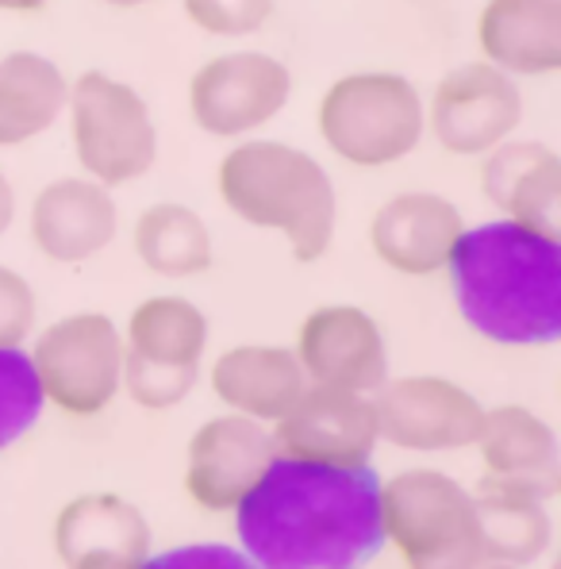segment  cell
Instances as JSON below:
<instances>
[{
    "label": "cell",
    "instance_id": "10",
    "mask_svg": "<svg viewBox=\"0 0 561 569\" xmlns=\"http://www.w3.org/2000/svg\"><path fill=\"white\" fill-rule=\"evenodd\" d=\"M377 431L400 450H462L473 447L484 420V405L450 378L415 373L384 381L373 400Z\"/></svg>",
    "mask_w": 561,
    "mask_h": 569
},
{
    "label": "cell",
    "instance_id": "17",
    "mask_svg": "<svg viewBox=\"0 0 561 569\" xmlns=\"http://www.w3.org/2000/svg\"><path fill=\"white\" fill-rule=\"evenodd\" d=\"M120 212L108 186L93 178H58L31 200V242L50 262H86L116 239Z\"/></svg>",
    "mask_w": 561,
    "mask_h": 569
},
{
    "label": "cell",
    "instance_id": "30",
    "mask_svg": "<svg viewBox=\"0 0 561 569\" xmlns=\"http://www.w3.org/2000/svg\"><path fill=\"white\" fill-rule=\"evenodd\" d=\"M47 0H0V12H39Z\"/></svg>",
    "mask_w": 561,
    "mask_h": 569
},
{
    "label": "cell",
    "instance_id": "9",
    "mask_svg": "<svg viewBox=\"0 0 561 569\" xmlns=\"http://www.w3.org/2000/svg\"><path fill=\"white\" fill-rule=\"evenodd\" d=\"M523 120V97L512 73L492 62L454 66L434 86L431 104L423 108V123L439 139L442 150L458 158H477L504 142Z\"/></svg>",
    "mask_w": 561,
    "mask_h": 569
},
{
    "label": "cell",
    "instance_id": "19",
    "mask_svg": "<svg viewBox=\"0 0 561 569\" xmlns=\"http://www.w3.org/2000/svg\"><path fill=\"white\" fill-rule=\"evenodd\" d=\"M484 62L519 78L561 70V0H489L477 16Z\"/></svg>",
    "mask_w": 561,
    "mask_h": 569
},
{
    "label": "cell",
    "instance_id": "31",
    "mask_svg": "<svg viewBox=\"0 0 561 569\" xmlns=\"http://www.w3.org/2000/svg\"><path fill=\"white\" fill-rule=\"evenodd\" d=\"M104 4H116V8H139V4H150V0H104Z\"/></svg>",
    "mask_w": 561,
    "mask_h": 569
},
{
    "label": "cell",
    "instance_id": "11",
    "mask_svg": "<svg viewBox=\"0 0 561 569\" xmlns=\"http://www.w3.org/2000/svg\"><path fill=\"white\" fill-rule=\"evenodd\" d=\"M273 447L284 458L323 466H370L377 450V412L365 392L308 381L297 405L273 420Z\"/></svg>",
    "mask_w": 561,
    "mask_h": 569
},
{
    "label": "cell",
    "instance_id": "23",
    "mask_svg": "<svg viewBox=\"0 0 561 569\" xmlns=\"http://www.w3.org/2000/svg\"><path fill=\"white\" fill-rule=\"evenodd\" d=\"M136 254L158 278H197L212 266V236L192 208L162 200L136 220Z\"/></svg>",
    "mask_w": 561,
    "mask_h": 569
},
{
    "label": "cell",
    "instance_id": "8",
    "mask_svg": "<svg viewBox=\"0 0 561 569\" xmlns=\"http://www.w3.org/2000/svg\"><path fill=\"white\" fill-rule=\"evenodd\" d=\"M289 66L258 50H234L204 62L189 81V116L204 136L239 139L266 128L289 104Z\"/></svg>",
    "mask_w": 561,
    "mask_h": 569
},
{
    "label": "cell",
    "instance_id": "26",
    "mask_svg": "<svg viewBox=\"0 0 561 569\" xmlns=\"http://www.w3.org/2000/svg\"><path fill=\"white\" fill-rule=\"evenodd\" d=\"M200 366H170V362H150V358L136 355L123 347V373L120 389L147 412H166V408L181 405L197 385Z\"/></svg>",
    "mask_w": 561,
    "mask_h": 569
},
{
    "label": "cell",
    "instance_id": "1",
    "mask_svg": "<svg viewBox=\"0 0 561 569\" xmlns=\"http://www.w3.org/2000/svg\"><path fill=\"white\" fill-rule=\"evenodd\" d=\"M234 535L250 562L270 569L358 566L384 547L381 477L278 455L234 505Z\"/></svg>",
    "mask_w": 561,
    "mask_h": 569
},
{
    "label": "cell",
    "instance_id": "27",
    "mask_svg": "<svg viewBox=\"0 0 561 569\" xmlns=\"http://www.w3.org/2000/svg\"><path fill=\"white\" fill-rule=\"evenodd\" d=\"M189 23L208 36H254L273 16V0H181Z\"/></svg>",
    "mask_w": 561,
    "mask_h": 569
},
{
    "label": "cell",
    "instance_id": "7",
    "mask_svg": "<svg viewBox=\"0 0 561 569\" xmlns=\"http://www.w3.org/2000/svg\"><path fill=\"white\" fill-rule=\"evenodd\" d=\"M43 400L73 420H93L120 392L123 339L104 312L54 320L31 350Z\"/></svg>",
    "mask_w": 561,
    "mask_h": 569
},
{
    "label": "cell",
    "instance_id": "6",
    "mask_svg": "<svg viewBox=\"0 0 561 569\" xmlns=\"http://www.w3.org/2000/svg\"><path fill=\"white\" fill-rule=\"evenodd\" d=\"M66 104L73 120V150L89 178L112 189L150 173L158 158V131L136 89L100 70H86L70 86Z\"/></svg>",
    "mask_w": 561,
    "mask_h": 569
},
{
    "label": "cell",
    "instance_id": "3",
    "mask_svg": "<svg viewBox=\"0 0 561 569\" xmlns=\"http://www.w3.org/2000/svg\"><path fill=\"white\" fill-rule=\"evenodd\" d=\"M223 204L250 228L289 239L297 262H320L334 239V186L312 154L254 139L223 154L216 170Z\"/></svg>",
    "mask_w": 561,
    "mask_h": 569
},
{
    "label": "cell",
    "instance_id": "22",
    "mask_svg": "<svg viewBox=\"0 0 561 569\" xmlns=\"http://www.w3.org/2000/svg\"><path fill=\"white\" fill-rule=\"evenodd\" d=\"M70 100V81L36 50L0 58V147H23L58 123Z\"/></svg>",
    "mask_w": 561,
    "mask_h": 569
},
{
    "label": "cell",
    "instance_id": "21",
    "mask_svg": "<svg viewBox=\"0 0 561 569\" xmlns=\"http://www.w3.org/2000/svg\"><path fill=\"white\" fill-rule=\"evenodd\" d=\"M477 523H481V566H531L550 550L554 523L547 500L497 481H477Z\"/></svg>",
    "mask_w": 561,
    "mask_h": 569
},
{
    "label": "cell",
    "instance_id": "14",
    "mask_svg": "<svg viewBox=\"0 0 561 569\" xmlns=\"http://www.w3.org/2000/svg\"><path fill=\"white\" fill-rule=\"evenodd\" d=\"M54 555L73 569L147 566L150 523L120 492H86L54 516Z\"/></svg>",
    "mask_w": 561,
    "mask_h": 569
},
{
    "label": "cell",
    "instance_id": "18",
    "mask_svg": "<svg viewBox=\"0 0 561 569\" xmlns=\"http://www.w3.org/2000/svg\"><path fill=\"white\" fill-rule=\"evenodd\" d=\"M481 192L508 220L561 239V158L534 139H504L484 150Z\"/></svg>",
    "mask_w": 561,
    "mask_h": 569
},
{
    "label": "cell",
    "instance_id": "13",
    "mask_svg": "<svg viewBox=\"0 0 561 569\" xmlns=\"http://www.w3.org/2000/svg\"><path fill=\"white\" fill-rule=\"evenodd\" d=\"M297 362L308 381L350 392H377L389 381L384 335L365 308L328 305L300 323Z\"/></svg>",
    "mask_w": 561,
    "mask_h": 569
},
{
    "label": "cell",
    "instance_id": "29",
    "mask_svg": "<svg viewBox=\"0 0 561 569\" xmlns=\"http://www.w3.org/2000/svg\"><path fill=\"white\" fill-rule=\"evenodd\" d=\"M12 212H16L12 186H8V178H4V173H0V236H4L8 223H12Z\"/></svg>",
    "mask_w": 561,
    "mask_h": 569
},
{
    "label": "cell",
    "instance_id": "16",
    "mask_svg": "<svg viewBox=\"0 0 561 569\" xmlns=\"http://www.w3.org/2000/svg\"><path fill=\"white\" fill-rule=\"evenodd\" d=\"M484 481L523 489L539 500H554L561 492V458L558 435L542 416L523 405L484 408L481 431H477Z\"/></svg>",
    "mask_w": 561,
    "mask_h": 569
},
{
    "label": "cell",
    "instance_id": "24",
    "mask_svg": "<svg viewBox=\"0 0 561 569\" xmlns=\"http://www.w3.org/2000/svg\"><path fill=\"white\" fill-rule=\"evenodd\" d=\"M208 347V320L186 297H150L131 312L128 350L170 366H200Z\"/></svg>",
    "mask_w": 561,
    "mask_h": 569
},
{
    "label": "cell",
    "instance_id": "2",
    "mask_svg": "<svg viewBox=\"0 0 561 569\" xmlns=\"http://www.w3.org/2000/svg\"><path fill=\"white\" fill-rule=\"evenodd\" d=\"M458 312L500 347H550L561 339V239L515 220L465 228L450 250Z\"/></svg>",
    "mask_w": 561,
    "mask_h": 569
},
{
    "label": "cell",
    "instance_id": "15",
    "mask_svg": "<svg viewBox=\"0 0 561 569\" xmlns=\"http://www.w3.org/2000/svg\"><path fill=\"white\" fill-rule=\"evenodd\" d=\"M465 220L458 204L439 192H400L384 200L370 220V247L389 270L404 278H431L447 270L450 250L462 239Z\"/></svg>",
    "mask_w": 561,
    "mask_h": 569
},
{
    "label": "cell",
    "instance_id": "5",
    "mask_svg": "<svg viewBox=\"0 0 561 569\" xmlns=\"http://www.w3.org/2000/svg\"><path fill=\"white\" fill-rule=\"evenodd\" d=\"M423 100L404 73H347L320 100V136L350 166L381 170L420 147Z\"/></svg>",
    "mask_w": 561,
    "mask_h": 569
},
{
    "label": "cell",
    "instance_id": "25",
    "mask_svg": "<svg viewBox=\"0 0 561 569\" xmlns=\"http://www.w3.org/2000/svg\"><path fill=\"white\" fill-rule=\"evenodd\" d=\"M43 405L31 355H23L20 347H0V450L20 442L39 423Z\"/></svg>",
    "mask_w": 561,
    "mask_h": 569
},
{
    "label": "cell",
    "instance_id": "4",
    "mask_svg": "<svg viewBox=\"0 0 561 569\" xmlns=\"http://www.w3.org/2000/svg\"><path fill=\"white\" fill-rule=\"evenodd\" d=\"M381 535L408 566H481L473 492L431 466L381 481Z\"/></svg>",
    "mask_w": 561,
    "mask_h": 569
},
{
    "label": "cell",
    "instance_id": "20",
    "mask_svg": "<svg viewBox=\"0 0 561 569\" xmlns=\"http://www.w3.org/2000/svg\"><path fill=\"white\" fill-rule=\"evenodd\" d=\"M212 392L231 412L254 416L273 423L297 405L304 392V370L297 362V350L284 347H231L212 366Z\"/></svg>",
    "mask_w": 561,
    "mask_h": 569
},
{
    "label": "cell",
    "instance_id": "28",
    "mask_svg": "<svg viewBox=\"0 0 561 569\" xmlns=\"http://www.w3.org/2000/svg\"><path fill=\"white\" fill-rule=\"evenodd\" d=\"M36 328V292L16 270L0 266V347H23Z\"/></svg>",
    "mask_w": 561,
    "mask_h": 569
},
{
    "label": "cell",
    "instance_id": "12",
    "mask_svg": "<svg viewBox=\"0 0 561 569\" xmlns=\"http://www.w3.org/2000/svg\"><path fill=\"white\" fill-rule=\"evenodd\" d=\"M278 458L273 431L254 416H216L189 439L186 492L204 512H234Z\"/></svg>",
    "mask_w": 561,
    "mask_h": 569
}]
</instances>
